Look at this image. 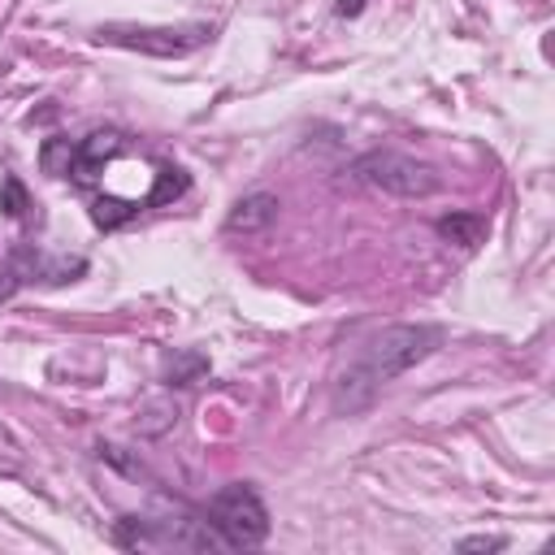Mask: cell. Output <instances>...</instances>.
Returning a JSON list of instances; mask_svg holds the SVG:
<instances>
[{"instance_id": "1", "label": "cell", "mask_w": 555, "mask_h": 555, "mask_svg": "<svg viewBox=\"0 0 555 555\" xmlns=\"http://www.w3.org/2000/svg\"><path fill=\"white\" fill-rule=\"evenodd\" d=\"M438 343H442V330L421 325V321L416 325H386V330L369 334L334 382V412L338 416L364 412L395 377H403L412 364L434 356Z\"/></svg>"}, {"instance_id": "2", "label": "cell", "mask_w": 555, "mask_h": 555, "mask_svg": "<svg viewBox=\"0 0 555 555\" xmlns=\"http://www.w3.org/2000/svg\"><path fill=\"white\" fill-rule=\"evenodd\" d=\"M204 525L221 538V546L251 551V546H260L269 538V507L247 481H230L208 499Z\"/></svg>"}, {"instance_id": "3", "label": "cell", "mask_w": 555, "mask_h": 555, "mask_svg": "<svg viewBox=\"0 0 555 555\" xmlns=\"http://www.w3.org/2000/svg\"><path fill=\"white\" fill-rule=\"evenodd\" d=\"M351 178L369 191H382V195H399V199H425L442 186L438 169L416 160V156H403V152H390V147H373L364 156L351 160Z\"/></svg>"}, {"instance_id": "4", "label": "cell", "mask_w": 555, "mask_h": 555, "mask_svg": "<svg viewBox=\"0 0 555 555\" xmlns=\"http://www.w3.org/2000/svg\"><path fill=\"white\" fill-rule=\"evenodd\" d=\"M100 43H113V48H130V52H143V56H160V61H173V56H191L199 52L204 43H212V26L208 22H182V26H130V22H108L95 30Z\"/></svg>"}, {"instance_id": "5", "label": "cell", "mask_w": 555, "mask_h": 555, "mask_svg": "<svg viewBox=\"0 0 555 555\" xmlns=\"http://www.w3.org/2000/svg\"><path fill=\"white\" fill-rule=\"evenodd\" d=\"M113 546H121V551H217L221 538L204 520L126 516L113 525Z\"/></svg>"}, {"instance_id": "6", "label": "cell", "mask_w": 555, "mask_h": 555, "mask_svg": "<svg viewBox=\"0 0 555 555\" xmlns=\"http://www.w3.org/2000/svg\"><path fill=\"white\" fill-rule=\"evenodd\" d=\"M278 195H269V191H251V195H243L230 212H225V234H260V230H269L273 221H278Z\"/></svg>"}, {"instance_id": "7", "label": "cell", "mask_w": 555, "mask_h": 555, "mask_svg": "<svg viewBox=\"0 0 555 555\" xmlns=\"http://www.w3.org/2000/svg\"><path fill=\"white\" fill-rule=\"evenodd\" d=\"M434 230H438L442 243H455L460 251H473V247L486 243V230H490V225H486L481 212H447V217L434 221Z\"/></svg>"}, {"instance_id": "8", "label": "cell", "mask_w": 555, "mask_h": 555, "mask_svg": "<svg viewBox=\"0 0 555 555\" xmlns=\"http://www.w3.org/2000/svg\"><path fill=\"white\" fill-rule=\"evenodd\" d=\"M204 373H208V356H204V351H178V356L169 360V369H165L169 386H191V382H199Z\"/></svg>"}, {"instance_id": "9", "label": "cell", "mask_w": 555, "mask_h": 555, "mask_svg": "<svg viewBox=\"0 0 555 555\" xmlns=\"http://www.w3.org/2000/svg\"><path fill=\"white\" fill-rule=\"evenodd\" d=\"M39 156H43V169H48L52 178H65V173H69V160H74V143H69V139H48Z\"/></svg>"}, {"instance_id": "10", "label": "cell", "mask_w": 555, "mask_h": 555, "mask_svg": "<svg viewBox=\"0 0 555 555\" xmlns=\"http://www.w3.org/2000/svg\"><path fill=\"white\" fill-rule=\"evenodd\" d=\"M0 208H4L13 221H22V217H26L30 199H26V191H22V182H17V178H4V182H0Z\"/></svg>"}, {"instance_id": "11", "label": "cell", "mask_w": 555, "mask_h": 555, "mask_svg": "<svg viewBox=\"0 0 555 555\" xmlns=\"http://www.w3.org/2000/svg\"><path fill=\"white\" fill-rule=\"evenodd\" d=\"M503 546H507V538H499V533H473V538L455 542V551H464V555H473V551H503Z\"/></svg>"}, {"instance_id": "12", "label": "cell", "mask_w": 555, "mask_h": 555, "mask_svg": "<svg viewBox=\"0 0 555 555\" xmlns=\"http://www.w3.org/2000/svg\"><path fill=\"white\" fill-rule=\"evenodd\" d=\"M17 282H22V278H17V269H13V264H9V269H0V299H9V295L17 291Z\"/></svg>"}, {"instance_id": "13", "label": "cell", "mask_w": 555, "mask_h": 555, "mask_svg": "<svg viewBox=\"0 0 555 555\" xmlns=\"http://www.w3.org/2000/svg\"><path fill=\"white\" fill-rule=\"evenodd\" d=\"M360 9H364V0H338V13H343V17H356Z\"/></svg>"}]
</instances>
